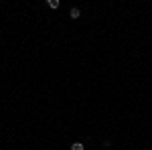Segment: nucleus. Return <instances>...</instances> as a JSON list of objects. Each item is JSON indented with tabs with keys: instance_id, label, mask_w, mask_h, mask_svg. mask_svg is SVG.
Instances as JSON below:
<instances>
[{
	"instance_id": "obj_1",
	"label": "nucleus",
	"mask_w": 152,
	"mask_h": 150,
	"mask_svg": "<svg viewBox=\"0 0 152 150\" xmlns=\"http://www.w3.org/2000/svg\"><path fill=\"white\" fill-rule=\"evenodd\" d=\"M79 14H81L79 8H71V10H69V16L73 18V20H75V18H79Z\"/></svg>"
},
{
	"instance_id": "obj_2",
	"label": "nucleus",
	"mask_w": 152,
	"mask_h": 150,
	"mask_svg": "<svg viewBox=\"0 0 152 150\" xmlns=\"http://www.w3.org/2000/svg\"><path fill=\"white\" fill-rule=\"evenodd\" d=\"M59 4H61L59 0H49V2H47V6H49V8H53V10H55V8H59Z\"/></svg>"
},
{
	"instance_id": "obj_3",
	"label": "nucleus",
	"mask_w": 152,
	"mask_h": 150,
	"mask_svg": "<svg viewBox=\"0 0 152 150\" xmlns=\"http://www.w3.org/2000/svg\"><path fill=\"white\" fill-rule=\"evenodd\" d=\"M85 148V146H83L81 142H73V144H71V150H83Z\"/></svg>"
}]
</instances>
